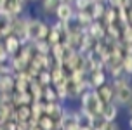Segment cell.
<instances>
[{"label":"cell","mask_w":132,"mask_h":130,"mask_svg":"<svg viewBox=\"0 0 132 130\" xmlns=\"http://www.w3.org/2000/svg\"><path fill=\"white\" fill-rule=\"evenodd\" d=\"M78 106L85 111V113H89L90 116L97 118V116H101V111H103V106H104V104L99 99L97 92L94 90V89H89V90H85L78 97Z\"/></svg>","instance_id":"cell-1"},{"label":"cell","mask_w":132,"mask_h":130,"mask_svg":"<svg viewBox=\"0 0 132 130\" xmlns=\"http://www.w3.org/2000/svg\"><path fill=\"white\" fill-rule=\"evenodd\" d=\"M113 89H115L113 101L118 104L120 108H123V109H125L127 106L132 102V83L122 85V87H113Z\"/></svg>","instance_id":"cell-2"},{"label":"cell","mask_w":132,"mask_h":130,"mask_svg":"<svg viewBox=\"0 0 132 130\" xmlns=\"http://www.w3.org/2000/svg\"><path fill=\"white\" fill-rule=\"evenodd\" d=\"M75 7H73L71 2H61L59 5H57V9H56V12H54V16H56V19L61 21V23H68V21H71L73 18H75Z\"/></svg>","instance_id":"cell-3"},{"label":"cell","mask_w":132,"mask_h":130,"mask_svg":"<svg viewBox=\"0 0 132 130\" xmlns=\"http://www.w3.org/2000/svg\"><path fill=\"white\" fill-rule=\"evenodd\" d=\"M87 80H89V85H90V89H99L103 83H106L110 76H108V73L104 71V68H99V70H92V71L87 75Z\"/></svg>","instance_id":"cell-4"},{"label":"cell","mask_w":132,"mask_h":130,"mask_svg":"<svg viewBox=\"0 0 132 130\" xmlns=\"http://www.w3.org/2000/svg\"><path fill=\"white\" fill-rule=\"evenodd\" d=\"M120 108L118 104L111 101V102H106L103 106V111H101V118L104 120V122H115V120H118L120 116Z\"/></svg>","instance_id":"cell-5"},{"label":"cell","mask_w":132,"mask_h":130,"mask_svg":"<svg viewBox=\"0 0 132 130\" xmlns=\"http://www.w3.org/2000/svg\"><path fill=\"white\" fill-rule=\"evenodd\" d=\"M73 21H75V24L78 26L80 30L87 31V30H89V26L92 24L94 19H92V16L89 14V11H77V12H75Z\"/></svg>","instance_id":"cell-6"},{"label":"cell","mask_w":132,"mask_h":130,"mask_svg":"<svg viewBox=\"0 0 132 130\" xmlns=\"http://www.w3.org/2000/svg\"><path fill=\"white\" fill-rule=\"evenodd\" d=\"M94 90L97 92V96H99V99L103 101V104H106V102H111L113 101V96H115V89H113V85H111V82L108 80L106 83H103L99 89H94Z\"/></svg>","instance_id":"cell-7"},{"label":"cell","mask_w":132,"mask_h":130,"mask_svg":"<svg viewBox=\"0 0 132 130\" xmlns=\"http://www.w3.org/2000/svg\"><path fill=\"white\" fill-rule=\"evenodd\" d=\"M87 33L96 40H103L106 37V24L103 21H92V24L89 26Z\"/></svg>","instance_id":"cell-8"},{"label":"cell","mask_w":132,"mask_h":130,"mask_svg":"<svg viewBox=\"0 0 132 130\" xmlns=\"http://www.w3.org/2000/svg\"><path fill=\"white\" fill-rule=\"evenodd\" d=\"M106 2H92L90 7H89V14L92 16L94 21H101L103 16H104V11H106Z\"/></svg>","instance_id":"cell-9"},{"label":"cell","mask_w":132,"mask_h":130,"mask_svg":"<svg viewBox=\"0 0 132 130\" xmlns=\"http://www.w3.org/2000/svg\"><path fill=\"white\" fill-rule=\"evenodd\" d=\"M37 127H40L42 130H56V120L45 113H42L37 118Z\"/></svg>","instance_id":"cell-10"},{"label":"cell","mask_w":132,"mask_h":130,"mask_svg":"<svg viewBox=\"0 0 132 130\" xmlns=\"http://www.w3.org/2000/svg\"><path fill=\"white\" fill-rule=\"evenodd\" d=\"M117 19H118V9H115V7H106L104 11V16H103V23H104L106 26L108 24H113V23H117Z\"/></svg>","instance_id":"cell-11"},{"label":"cell","mask_w":132,"mask_h":130,"mask_svg":"<svg viewBox=\"0 0 132 130\" xmlns=\"http://www.w3.org/2000/svg\"><path fill=\"white\" fill-rule=\"evenodd\" d=\"M61 2L63 0H42V11L49 16H54V12H56V9Z\"/></svg>","instance_id":"cell-12"},{"label":"cell","mask_w":132,"mask_h":130,"mask_svg":"<svg viewBox=\"0 0 132 130\" xmlns=\"http://www.w3.org/2000/svg\"><path fill=\"white\" fill-rule=\"evenodd\" d=\"M122 44H132V24L122 26V37H120Z\"/></svg>","instance_id":"cell-13"},{"label":"cell","mask_w":132,"mask_h":130,"mask_svg":"<svg viewBox=\"0 0 132 130\" xmlns=\"http://www.w3.org/2000/svg\"><path fill=\"white\" fill-rule=\"evenodd\" d=\"M122 70L125 75L132 76V54H125L122 57Z\"/></svg>","instance_id":"cell-14"},{"label":"cell","mask_w":132,"mask_h":130,"mask_svg":"<svg viewBox=\"0 0 132 130\" xmlns=\"http://www.w3.org/2000/svg\"><path fill=\"white\" fill-rule=\"evenodd\" d=\"M94 0H73L71 4L75 7V11H89V7Z\"/></svg>","instance_id":"cell-15"},{"label":"cell","mask_w":132,"mask_h":130,"mask_svg":"<svg viewBox=\"0 0 132 130\" xmlns=\"http://www.w3.org/2000/svg\"><path fill=\"white\" fill-rule=\"evenodd\" d=\"M104 130H122V128H120L118 120H115V122H108V123H106V128H104Z\"/></svg>","instance_id":"cell-16"},{"label":"cell","mask_w":132,"mask_h":130,"mask_svg":"<svg viewBox=\"0 0 132 130\" xmlns=\"http://www.w3.org/2000/svg\"><path fill=\"white\" fill-rule=\"evenodd\" d=\"M127 18H129V24H132V7L127 9Z\"/></svg>","instance_id":"cell-17"},{"label":"cell","mask_w":132,"mask_h":130,"mask_svg":"<svg viewBox=\"0 0 132 130\" xmlns=\"http://www.w3.org/2000/svg\"><path fill=\"white\" fill-rule=\"evenodd\" d=\"M125 111H127V115H129V116H132V102L125 108Z\"/></svg>","instance_id":"cell-18"},{"label":"cell","mask_w":132,"mask_h":130,"mask_svg":"<svg viewBox=\"0 0 132 130\" xmlns=\"http://www.w3.org/2000/svg\"><path fill=\"white\" fill-rule=\"evenodd\" d=\"M127 127H129V130H132V116L127 118Z\"/></svg>","instance_id":"cell-19"},{"label":"cell","mask_w":132,"mask_h":130,"mask_svg":"<svg viewBox=\"0 0 132 130\" xmlns=\"http://www.w3.org/2000/svg\"><path fill=\"white\" fill-rule=\"evenodd\" d=\"M94 2H106V0H94Z\"/></svg>","instance_id":"cell-20"},{"label":"cell","mask_w":132,"mask_h":130,"mask_svg":"<svg viewBox=\"0 0 132 130\" xmlns=\"http://www.w3.org/2000/svg\"><path fill=\"white\" fill-rule=\"evenodd\" d=\"M63 2H73V0H63Z\"/></svg>","instance_id":"cell-21"},{"label":"cell","mask_w":132,"mask_h":130,"mask_svg":"<svg viewBox=\"0 0 132 130\" xmlns=\"http://www.w3.org/2000/svg\"><path fill=\"white\" fill-rule=\"evenodd\" d=\"M30 2H33V0H30Z\"/></svg>","instance_id":"cell-22"}]
</instances>
